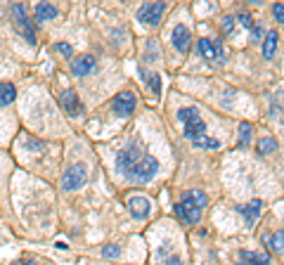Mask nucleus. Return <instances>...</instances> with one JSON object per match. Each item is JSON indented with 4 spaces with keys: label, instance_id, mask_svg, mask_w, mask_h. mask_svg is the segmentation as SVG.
I'll return each instance as SVG.
<instances>
[{
    "label": "nucleus",
    "instance_id": "1",
    "mask_svg": "<svg viewBox=\"0 0 284 265\" xmlns=\"http://www.w3.org/2000/svg\"><path fill=\"white\" fill-rule=\"evenodd\" d=\"M206 204H208V197L204 192H199V190H190L185 192V197L176 204V216L180 223H185V225H194L199 223L202 218V209H204Z\"/></svg>",
    "mask_w": 284,
    "mask_h": 265
},
{
    "label": "nucleus",
    "instance_id": "2",
    "mask_svg": "<svg viewBox=\"0 0 284 265\" xmlns=\"http://www.w3.org/2000/svg\"><path fill=\"white\" fill-rule=\"evenodd\" d=\"M178 121L185 126V137L190 142H194L196 137L206 135V123L204 119L199 116V109L196 107H182L178 111Z\"/></svg>",
    "mask_w": 284,
    "mask_h": 265
},
{
    "label": "nucleus",
    "instance_id": "3",
    "mask_svg": "<svg viewBox=\"0 0 284 265\" xmlns=\"http://www.w3.org/2000/svg\"><path fill=\"white\" fill-rule=\"evenodd\" d=\"M140 159H142V147L135 142V145L126 147V149L118 152V156H116V171L124 175V178H130V175H133V168L138 166Z\"/></svg>",
    "mask_w": 284,
    "mask_h": 265
},
{
    "label": "nucleus",
    "instance_id": "4",
    "mask_svg": "<svg viewBox=\"0 0 284 265\" xmlns=\"http://www.w3.org/2000/svg\"><path fill=\"white\" fill-rule=\"evenodd\" d=\"M10 14H12V19H14V28H17L19 33L26 38L31 45H36V31H34V24H31L28 17H26V9H24V5H22V2H14V5L10 7Z\"/></svg>",
    "mask_w": 284,
    "mask_h": 265
},
{
    "label": "nucleus",
    "instance_id": "5",
    "mask_svg": "<svg viewBox=\"0 0 284 265\" xmlns=\"http://www.w3.org/2000/svg\"><path fill=\"white\" fill-rule=\"evenodd\" d=\"M156 173H159V161H156L152 154H142V159L133 168L130 180H135V183H150V180H154V175Z\"/></svg>",
    "mask_w": 284,
    "mask_h": 265
},
{
    "label": "nucleus",
    "instance_id": "6",
    "mask_svg": "<svg viewBox=\"0 0 284 265\" xmlns=\"http://www.w3.org/2000/svg\"><path fill=\"white\" fill-rule=\"evenodd\" d=\"M86 178H88V168L86 164H74L69 166L62 175V190L64 192H74V190H78L86 185Z\"/></svg>",
    "mask_w": 284,
    "mask_h": 265
},
{
    "label": "nucleus",
    "instance_id": "7",
    "mask_svg": "<svg viewBox=\"0 0 284 265\" xmlns=\"http://www.w3.org/2000/svg\"><path fill=\"white\" fill-rule=\"evenodd\" d=\"M196 52L208 59V62H225V52H222L220 40H211V38H199L196 40Z\"/></svg>",
    "mask_w": 284,
    "mask_h": 265
},
{
    "label": "nucleus",
    "instance_id": "8",
    "mask_svg": "<svg viewBox=\"0 0 284 265\" xmlns=\"http://www.w3.org/2000/svg\"><path fill=\"white\" fill-rule=\"evenodd\" d=\"M164 12H166V2H147L138 9V19L150 24V26H156L164 17Z\"/></svg>",
    "mask_w": 284,
    "mask_h": 265
},
{
    "label": "nucleus",
    "instance_id": "9",
    "mask_svg": "<svg viewBox=\"0 0 284 265\" xmlns=\"http://www.w3.org/2000/svg\"><path fill=\"white\" fill-rule=\"evenodd\" d=\"M126 206H128V211H130V216L135 220H144L152 211V201L147 197H142V194H130L126 199Z\"/></svg>",
    "mask_w": 284,
    "mask_h": 265
},
{
    "label": "nucleus",
    "instance_id": "10",
    "mask_svg": "<svg viewBox=\"0 0 284 265\" xmlns=\"http://www.w3.org/2000/svg\"><path fill=\"white\" fill-rule=\"evenodd\" d=\"M112 107H114L116 116H130L135 111V107H138V97H135V92H130V90L118 92L114 97V102H112Z\"/></svg>",
    "mask_w": 284,
    "mask_h": 265
},
{
    "label": "nucleus",
    "instance_id": "11",
    "mask_svg": "<svg viewBox=\"0 0 284 265\" xmlns=\"http://www.w3.org/2000/svg\"><path fill=\"white\" fill-rule=\"evenodd\" d=\"M60 102H62V109L66 111L69 116H80V114H83V104H80L78 95L74 90H64Z\"/></svg>",
    "mask_w": 284,
    "mask_h": 265
},
{
    "label": "nucleus",
    "instance_id": "12",
    "mask_svg": "<svg viewBox=\"0 0 284 265\" xmlns=\"http://www.w3.org/2000/svg\"><path fill=\"white\" fill-rule=\"evenodd\" d=\"M92 69H95V57L92 55H80L71 62V73L78 76V78H86Z\"/></svg>",
    "mask_w": 284,
    "mask_h": 265
},
{
    "label": "nucleus",
    "instance_id": "13",
    "mask_svg": "<svg viewBox=\"0 0 284 265\" xmlns=\"http://www.w3.org/2000/svg\"><path fill=\"white\" fill-rule=\"evenodd\" d=\"M190 43H192V33H190V28H187L185 24H178V26L173 28V45H176V50L187 52V50H190Z\"/></svg>",
    "mask_w": 284,
    "mask_h": 265
},
{
    "label": "nucleus",
    "instance_id": "14",
    "mask_svg": "<svg viewBox=\"0 0 284 265\" xmlns=\"http://www.w3.org/2000/svg\"><path fill=\"white\" fill-rule=\"evenodd\" d=\"M260 209H263V201H260V199H254V201H248L246 206H240L237 211H240L242 216L246 218V225L251 228V225H254V223L258 220V216H260Z\"/></svg>",
    "mask_w": 284,
    "mask_h": 265
},
{
    "label": "nucleus",
    "instance_id": "15",
    "mask_svg": "<svg viewBox=\"0 0 284 265\" xmlns=\"http://www.w3.org/2000/svg\"><path fill=\"white\" fill-rule=\"evenodd\" d=\"M263 244H266L272 254H284V230H277V232H270L263 237Z\"/></svg>",
    "mask_w": 284,
    "mask_h": 265
},
{
    "label": "nucleus",
    "instance_id": "16",
    "mask_svg": "<svg viewBox=\"0 0 284 265\" xmlns=\"http://www.w3.org/2000/svg\"><path fill=\"white\" fill-rule=\"evenodd\" d=\"M240 261L244 265H270V258L263 256V254H254V251H246L242 249L240 251Z\"/></svg>",
    "mask_w": 284,
    "mask_h": 265
},
{
    "label": "nucleus",
    "instance_id": "17",
    "mask_svg": "<svg viewBox=\"0 0 284 265\" xmlns=\"http://www.w3.org/2000/svg\"><path fill=\"white\" fill-rule=\"evenodd\" d=\"M57 14H60L57 7L50 5V2H38V5H36V19H38V21H50V19H54Z\"/></svg>",
    "mask_w": 284,
    "mask_h": 265
},
{
    "label": "nucleus",
    "instance_id": "18",
    "mask_svg": "<svg viewBox=\"0 0 284 265\" xmlns=\"http://www.w3.org/2000/svg\"><path fill=\"white\" fill-rule=\"evenodd\" d=\"M277 40H280L277 31H268L266 33V40H263V55H266V59H272V57H275Z\"/></svg>",
    "mask_w": 284,
    "mask_h": 265
},
{
    "label": "nucleus",
    "instance_id": "19",
    "mask_svg": "<svg viewBox=\"0 0 284 265\" xmlns=\"http://www.w3.org/2000/svg\"><path fill=\"white\" fill-rule=\"evenodd\" d=\"M17 97V88L12 85V83H0V104L5 107V104H12Z\"/></svg>",
    "mask_w": 284,
    "mask_h": 265
},
{
    "label": "nucleus",
    "instance_id": "20",
    "mask_svg": "<svg viewBox=\"0 0 284 265\" xmlns=\"http://www.w3.org/2000/svg\"><path fill=\"white\" fill-rule=\"evenodd\" d=\"M258 154L260 156H266V154H272L277 149V140L275 137H263V140H258Z\"/></svg>",
    "mask_w": 284,
    "mask_h": 265
},
{
    "label": "nucleus",
    "instance_id": "21",
    "mask_svg": "<svg viewBox=\"0 0 284 265\" xmlns=\"http://www.w3.org/2000/svg\"><path fill=\"white\" fill-rule=\"evenodd\" d=\"M192 145H194L196 149H218V147H220V142H218L216 137H211V135H202V137H196Z\"/></svg>",
    "mask_w": 284,
    "mask_h": 265
},
{
    "label": "nucleus",
    "instance_id": "22",
    "mask_svg": "<svg viewBox=\"0 0 284 265\" xmlns=\"http://www.w3.org/2000/svg\"><path fill=\"white\" fill-rule=\"evenodd\" d=\"M251 135H254V126L251 123H240V147H248L251 142Z\"/></svg>",
    "mask_w": 284,
    "mask_h": 265
},
{
    "label": "nucleus",
    "instance_id": "23",
    "mask_svg": "<svg viewBox=\"0 0 284 265\" xmlns=\"http://www.w3.org/2000/svg\"><path fill=\"white\" fill-rule=\"evenodd\" d=\"M147 83L152 85V90L156 92V95H161V76H159V73H152V76H147Z\"/></svg>",
    "mask_w": 284,
    "mask_h": 265
},
{
    "label": "nucleus",
    "instance_id": "24",
    "mask_svg": "<svg viewBox=\"0 0 284 265\" xmlns=\"http://www.w3.org/2000/svg\"><path fill=\"white\" fill-rule=\"evenodd\" d=\"M102 256L104 258H118L121 256V249L116 247V244H109V247L102 249Z\"/></svg>",
    "mask_w": 284,
    "mask_h": 265
},
{
    "label": "nucleus",
    "instance_id": "25",
    "mask_svg": "<svg viewBox=\"0 0 284 265\" xmlns=\"http://www.w3.org/2000/svg\"><path fill=\"white\" fill-rule=\"evenodd\" d=\"M54 50H57L60 55H64V57H71V55H74V47H71L69 43H54Z\"/></svg>",
    "mask_w": 284,
    "mask_h": 265
},
{
    "label": "nucleus",
    "instance_id": "26",
    "mask_svg": "<svg viewBox=\"0 0 284 265\" xmlns=\"http://www.w3.org/2000/svg\"><path fill=\"white\" fill-rule=\"evenodd\" d=\"M237 19H240V21H242V26H246V28H254V26H256V24H254V19H251V14H248V12H240V14H237Z\"/></svg>",
    "mask_w": 284,
    "mask_h": 265
},
{
    "label": "nucleus",
    "instance_id": "27",
    "mask_svg": "<svg viewBox=\"0 0 284 265\" xmlns=\"http://www.w3.org/2000/svg\"><path fill=\"white\" fill-rule=\"evenodd\" d=\"M232 31H234V19L225 17V19H222V33H225V36H230Z\"/></svg>",
    "mask_w": 284,
    "mask_h": 265
},
{
    "label": "nucleus",
    "instance_id": "28",
    "mask_svg": "<svg viewBox=\"0 0 284 265\" xmlns=\"http://www.w3.org/2000/svg\"><path fill=\"white\" fill-rule=\"evenodd\" d=\"M272 14H275V19L280 21V24H284V2H280V5L272 7Z\"/></svg>",
    "mask_w": 284,
    "mask_h": 265
},
{
    "label": "nucleus",
    "instance_id": "29",
    "mask_svg": "<svg viewBox=\"0 0 284 265\" xmlns=\"http://www.w3.org/2000/svg\"><path fill=\"white\" fill-rule=\"evenodd\" d=\"M26 147H28V149H36V152H43V149H45V145H43V142H38V140H28Z\"/></svg>",
    "mask_w": 284,
    "mask_h": 265
},
{
    "label": "nucleus",
    "instance_id": "30",
    "mask_svg": "<svg viewBox=\"0 0 284 265\" xmlns=\"http://www.w3.org/2000/svg\"><path fill=\"white\" fill-rule=\"evenodd\" d=\"M260 36H263V28L256 24V26L251 28V38H254V40H260Z\"/></svg>",
    "mask_w": 284,
    "mask_h": 265
},
{
    "label": "nucleus",
    "instance_id": "31",
    "mask_svg": "<svg viewBox=\"0 0 284 265\" xmlns=\"http://www.w3.org/2000/svg\"><path fill=\"white\" fill-rule=\"evenodd\" d=\"M154 57H156V43H154V40H150V55H147V59H150V62H154Z\"/></svg>",
    "mask_w": 284,
    "mask_h": 265
},
{
    "label": "nucleus",
    "instance_id": "32",
    "mask_svg": "<svg viewBox=\"0 0 284 265\" xmlns=\"http://www.w3.org/2000/svg\"><path fill=\"white\" fill-rule=\"evenodd\" d=\"M166 265H182V261H180V256H168L166 258Z\"/></svg>",
    "mask_w": 284,
    "mask_h": 265
},
{
    "label": "nucleus",
    "instance_id": "33",
    "mask_svg": "<svg viewBox=\"0 0 284 265\" xmlns=\"http://www.w3.org/2000/svg\"><path fill=\"white\" fill-rule=\"evenodd\" d=\"M14 265H31V261H17Z\"/></svg>",
    "mask_w": 284,
    "mask_h": 265
},
{
    "label": "nucleus",
    "instance_id": "34",
    "mask_svg": "<svg viewBox=\"0 0 284 265\" xmlns=\"http://www.w3.org/2000/svg\"><path fill=\"white\" fill-rule=\"evenodd\" d=\"M237 265H244V263H242V261H240V263H237Z\"/></svg>",
    "mask_w": 284,
    "mask_h": 265
}]
</instances>
